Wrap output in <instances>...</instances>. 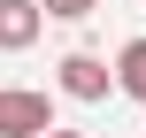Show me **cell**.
<instances>
[{
    "label": "cell",
    "instance_id": "obj_1",
    "mask_svg": "<svg viewBox=\"0 0 146 138\" xmlns=\"http://www.w3.org/2000/svg\"><path fill=\"white\" fill-rule=\"evenodd\" d=\"M38 131H54V100L31 85H8L0 92V138H38Z\"/></svg>",
    "mask_w": 146,
    "mask_h": 138
},
{
    "label": "cell",
    "instance_id": "obj_2",
    "mask_svg": "<svg viewBox=\"0 0 146 138\" xmlns=\"http://www.w3.org/2000/svg\"><path fill=\"white\" fill-rule=\"evenodd\" d=\"M108 85H115V69L100 54H62V92L69 100H108Z\"/></svg>",
    "mask_w": 146,
    "mask_h": 138
},
{
    "label": "cell",
    "instance_id": "obj_3",
    "mask_svg": "<svg viewBox=\"0 0 146 138\" xmlns=\"http://www.w3.org/2000/svg\"><path fill=\"white\" fill-rule=\"evenodd\" d=\"M38 23H46L38 0H0V54H23V46L38 38Z\"/></svg>",
    "mask_w": 146,
    "mask_h": 138
},
{
    "label": "cell",
    "instance_id": "obj_4",
    "mask_svg": "<svg viewBox=\"0 0 146 138\" xmlns=\"http://www.w3.org/2000/svg\"><path fill=\"white\" fill-rule=\"evenodd\" d=\"M115 85H123L131 100H146V38H131V46L115 54Z\"/></svg>",
    "mask_w": 146,
    "mask_h": 138
},
{
    "label": "cell",
    "instance_id": "obj_5",
    "mask_svg": "<svg viewBox=\"0 0 146 138\" xmlns=\"http://www.w3.org/2000/svg\"><path fill=\"white\" fill-rule=\"evenodd\" d=\"M38 8H46V15H62V23H85V15H92V8H108V0H38Z\"/></svg>",
    "mask_w": 146,
    "mask_h": 138
},
{
    "label": "cell",
    "instance_id": "obj_6",
    "mask_svg": "<svg viewBox=\"0 0 146 138\" xmlns=\"http://www.w3.org/2000/svg\"><path fill=\"white\" fill-rule=\"evenodd\" d=\"M38 138H85V131H38Z\"/></svg>",
    "mask_w": 146,
    "mask_h": 138
}]
</instances>
